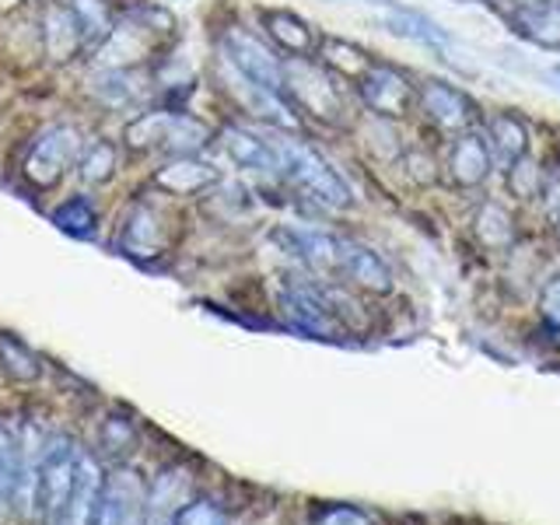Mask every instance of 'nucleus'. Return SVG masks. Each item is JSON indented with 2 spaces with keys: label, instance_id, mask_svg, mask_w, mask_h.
<instances>
[{
  "label": "nucleus",
  "instance_id": "f257e3e1",
  "mask_svg": "<svg viewBox=\"0 0 560 525\" xmlns=\"http://www.w3.org/2000/svg\"><path fill=\"white\" fill-rule=\"evenodd\" d=\"M273 148L280 158V175L291 179L302 192H308L315 203H323L329 210H347L354 203V189L347 186L343 175L332 168L323 154H315L308 144L280 137V140H273Z\"/></svg>",
  "mask_w": 560,
  "mask_h": 525
},
{
  "label": "nucleus",
  "instance_id": "f03ea898",
  "mask_svg": "<svg viewBox=\"0 0 560 525\" xmlns=\"http://www.w3.org/2000/svg\"><path fill=\"white\" fill-rule=\"evenodd\" d=\"M78 455L81 448L67 434H57L39 452V463H35V477H32V504L46 522H57L70 487H74Z\"/></svg>",
  "mask_w": 560,
  "mask_h": 525
},
{
  "label": "nucleus",
  "instance_id": "7ed1b4c3",
  "mask_svg": "<svg viewBox=\"0 0 560 525\" xmlns=\"http://www.w3.org/2000/svg\"><path fill=\"white\" fill-rule=\"evenodd\" d=\"M127 140L133 148H165L175 154H189L207 144V127L186 113H148L130 122Z\"/></svg>",
  "mask_w": 560,
  "mask_h": 525
},
{
  "label": "nucleus",
  "instance_id": "20e7f679",
  "mask_svg": "<svg viewBox=\"0 0 560 525\" xmlns=\"http://www.w3.org/2000/svg\"><path fill=\"white\" fill-rule=\"evenodd\" d=\"M221 46H224V60L235 67L238 78L262 88V92L284 95V63L273 57L270 46H262L256 35L242 28H228Z\"/></svg>",
  "mask_w": 560,
  "mask_h": 525
},
{
  "label": "nucleus",
  "instance_id": "39448f33",
  "mask_svg": "<svg viewBox=\"0 0 560 525\" xmlns=\"http://www.w3.org/2000/svg\"><path fill=\"white\" fill-rule=\"evenodd\" d=\"M280 312L288 315V323L312 337H340L343 323L332 312V302L326 288H308V284H288L280 291Z\"/></svg>",
  "mask_w": 560,
  "mask_h": 525
},
{
  "label": "nucleus",
  "instance_id": "423d86ee",
  "mask_svg": "<svg viewBox=\"0 0 560 525\" xmlns=\"http://www.w3.org/2000/svg\"><path fill=\"white\" fill-rule=\"evenodd\" d=\"M78 154H81V133L74 127H49L35 140V148L25 162V175L35 186H52L70 165H74Z\"/></svg>",
  "mask_w": 560,
  "mask_h": 525
},
{
  "label": "nucleus",
  "instance_id": "0eeeda50",
  "mask_svg": "<svg viewBox=\"0 0 560 525\" xmlns=\"http://www.w3.org/2000/svg\"><path fill=\"white\" fill-rule=\"evenodd\" d=\"M144 504H148L144 480L137 472L122 469L105 480L92 525H144Z\"/></svg>",
  "mask_w": 560,
  "mask_h": 525
},
{
  "label": "nucleus",
  "instance_id": "6e6552de",
  "mask_svg": "<svg viewBox=\"0 0 560 525\" xmlns=\"http://www.w3.org/2000/svg\"><path fill=\"white\" fill-rule=\"evenodd\" d=\"M358 88H361V98L368 102V109L375 116H389V119H399L410 113L413 105V84L407 81V74L389 63H372L358 78Z\"/></svg>",
  "mask_w": 560,
  "mask_h": 525
},
{
  "label": "nucleus",
  "instance_id": "1a4fd4ad",
  "mask_svg": "<svg viewBox=\"0 0 560 525\" xmlns=\"http://www.w3.org/2000/svg\"><path fill=\"white\" fill-rule=\"evenodd\" d=\"M294 95L298 105H305L308 113L315 116H329L337 119L340 116V95L337 88H332V81L326 78V70H319L315 63H288L284 67V95Z\"/></svg>",
  "mask_w": 560,
  "mask_h": 525
},
{
  "label": "nucleus",
  "instance_id": "9d476101",
  "mask_svg": "<svg viewBox=\"0 0 560 525\" xmlns=\"http://www.w3.org/2000/svg\"><path fill=\"white\" fill-rule=\"evenodd\" d=\"M22 494H32L25 442H22V431H18L8 417H0V512L11 508Z\"/></svg>",
  "mask_w": 560,
  "mask_h": 525
},
{
  "label": "nucleus",
  "instance_id": "9b49d317",
  "mask_svg": "<svg viewBox=\"0 0 560 525\" xmlns=\"http://www.w3.org/2000/svg\"><path fill=\"white\" fill-rule=\"evenodd\" d=\"M102 487H105V477H102L98 459H92L88 452H81L78 455L74 487H70V494H67L60 515L52 525H92V515H95L98 498H102Z\"/></svg>",
  "mask_w": 560,
  "mask_h": 525
},
{
  "label": "nucleus",
  "instance_id": "f8f14e48",
  "mask_svg": "<svg viewBox=\"0 0 560 525\" xmlns=\"http://www.w3.org/2000/svg\"><path fill=\"white\" fill-rule=\"evenodd\" d=\"M337 273H343L347 280H354V284L364 288V291H375V294L393 291V270H389V262H385L375 249L361 245V242L340 238Z\"/></svg>",
  "mask_w": 560,
  "mask_h": 525
},
{
  "label": "nucleus",
  "instance_id": "ddd939ff",
  "mask_svg": "<svg viewBox=\"0 0 560 525\" xmlns=\"http://www.w3.org/2000/svg\"><path fill=\"white\" fill-rule=\"evenodd\" d=\"M417 98H420V105H424V113L442 130H466L472 122V102L448 81H438V78L424 81Z\"/></svg>",
  "mask_w": 560,
  "mask_h": 525
},
{
  "label": "nucleus",
  "instance_id": "4468645a",
  "mask_svg": "<svg viewBox=\"0 0 560 525\" xmlns=\"http://www.w3.org/2000/svg\"><path fill=\"white\" fill-rule=\"evenodd\" d=\"M221 144L238 168H249L259 175H280V158H277L273 140H262L259 133H249L242 127H228Z\"/></svg>",
  "mask_w": 560,
  "mask_h": 525
},
{
  "label": "nucleus",
  "instance_id": "2eb2a0df",
  "mask_svg": "<svg viewBox=\"0 0 560 525\" xmlns=\"http://www.w3.org/2000/svg\"><path fill=\"white\" fill-rule=\"evenodd\" d=\"M280 238L288 242V249L305 262V267L319 270V273H337L340 262V238L315 232V228H284Z\"/></svg>",
  "mask_w": 560,
  "mask_h": 525
},
{
  "label": "nucleus",
  "instance_id": "dca6fc26",
  "mask_svg": "<svg viewBox=\"0 0 560 525\" xmlns=\"http://www.w3.org/2000/svg\"><path fill=\"white\" fill-rule=\"evenodd\" d=\"M487 148L490 158L508 172L518 158L529 154V127L515 113H498L487 122Z\"/></svg>",
  "mask_w": 560,
  "mask_h": 525
},
{
  "label": "nucleus",
  "instance_id": "f3484780",
  "mask_svg": "<svg viewBox=\"0 0 560 525\" xmlns=\"http://www.w3.org/2000/svg\"><path fill=\"white\" fill-rule=\"evenodd\" d=\"M512 25L522 39L560 49V0H536V4L512 11Z\"/></svg>",
  "mask_w": 560,
  "mask_h": 525
},
{
  "label": "nucleus",
  "instance_id": "a211bd4d",
  "mask_svg": "<svg viewBox=\"0 0 560 525\" xmlns=\"http://www.w3.org/2000/svg\"><path fill=\"white\" fill-rule=\"evenodd\" d=\"M490 165H494V158H490V148L480 133H463L455 140L448 168H452V179L459 186H480L490 175Z\"/></svg>",
  "mask_w": 560,
  "mask_h": 525
},
{
  "label": "nucleus",
  "instance_id": "6ab92c4d",
  "mask_svg": "<svg viewBox=\"0 0 560 525\" xmlns=\"http://www.w3.org/2000/svg\"><path fill=\"white\" fill-rule=\"evenodd\" d=\"M385 28H389L393 35H402V39H413V43H424V46H448V32L431 22L428 14L420 11H410V8H396L389 18L382 22Z\"/></svg>",
  "mask_w": 560,
  "mask_h": 525
},
{
  "label": "nucleus",
  "instance_id": "aec40b11",
  "mask_svg": "<svg viewBox=\"0 0 560 525\" xmlns=\"http://www.w3.org/2000/svg\"><path fill=\"white\" fill-rule=\"evenodd\" d=\"M122 249L130 256H154L162 249V224L154 207H137L127 228H122Z\"/></svg>",
  "mask_w": 560,
  "mask_h": 525
},
{
  "label": "nucleus",
  "instance_id": "412c9836",
  "mask_svg": "<svg viewBox=\"0 0 560 525\" xmlns=\"http://www.w3.org/2000/svg\"><path fill=\"white\" fill-rule=\"evenodd\" d=\"M267 32L288 52H298V57H305V52L315 49V32L308 28V22H302V18L291 11H267Z\"/></svg>",
  "mask_w": 560,
  "mask_h": 525
},
{
  "label": "nucleus",
  "instance_id": "4be33fe9",
  "mask_svg": "<svg viewBox=\"0 0 560 525\" xmlns=\"http://www.w3.org/2000/svg\"><path fill=\"white\" fill-rule=\"evenodd\" d=\"M81 25H78V18H74V11H67V8H52L49 14H46V46H49V52L57 60H67L70 52H74L78 46H81Z\"/></svg>",
  "mask_w": 560,
  "mask_h": 525
},
{
  "label": "nucleus",
  "instance_id": "5701e85b",
  "mask_svg": "<svg viewBox=\"0 0 560 525\" xmlns=\"http://www.w3.org/2000/svg\"><path fill=\"white\" fill-rule=\"evenodd\" d=\"M218 179V172L210 165L200 162H179V165H168L162 175H158V186H165L175 197H186V192H197L203 186H210Z\"/></svg>",
  "mask_w": 560,
  "mask_h": 525
},
{
  "label": "nucleus",
  "instance_id": "b1692460",
  "mask_svg": "<svg viewBox=\"0 0 560 525\" xmlns=\"http://www.w3.org/2000/svg\"><path fill=\"white\" fill-rule=\"evenodd\" d=\"M472 228H477V238L490 249H501L515 238V224H512V214L501 207V203H483L477 210V218H472Z\"/></svg>",
  "mask_w": 560,
  "mask_h": 525
},
{
  "label": "nucleus",
  "instance_id": "393cba45",
  "mask_svg": "<svg viewBox=\"0 0 560 525\" xmlns=\"http://www.w3.org/2000/svg\"><path fill=\"white\" fill-rule=\"evenodd\" d=\"M52 224L60 232L74 235V238H92L95 235V207L88 197H70L57 210H52Z\"/></svg>",
  "mask_w": 560,
  "mask_h": 525
},
{
  "label": "nucleus",
  "instance_id": "a878e982",
  "mask_svg": "<svg viewBox=\"0 0 560 525\" xmlns=\"http://www.w3.org/2000/svg\"><path fill=\"white\" fill-rule=\"evenodd\" d=\"M0 361H4V372L18 382H35L43 372L39 358H35L18 337H8V332L0 337Z\"/></svg>",
  "mask_w": 560,
  "mask_h": 525
},
{
  "label": "nucleus",
  "instance_id": "bb28decb",
  "mask_svg": "<svg viewBox=\"0 0 560 525\" xmlns=\"http://www.w3.org/2000/svg\"><path fill=\"white\" fill-rule=\"evenodd\" d=\"M113 172H116V148L109 140H92V148L81 158V179L98 186V183H109Z\"/></svg>",
  "mask_w": 560,
  "mask_h": 525
},
{
  "label": "nucleus",
  "instance_id": "cd10ccee",
  "mask_svg": "<svg viewBox=\"0 0 560 525\" xmlns=\"http://www.w3.org/2000/svg\"><path fill=\"white\" fill-rule=\"evenodd\" d=\"M74 18L81 25V35L84 39H102V35H109V14L98 4V0H74Z\"/></svg>",
  "mask_w": 560,
  "mask_h": 525
},
{
  "label": "nucleus",
  "instance_id": "c85d7f7f",
  "mask_svg": "<svg viewBox=\"0 0 560 525\" xmlns=\"http://www.w3.org/2000/svg\"><path fill=\"white\" fill-rule=\"evenodd\" d=\"M508 186H512L515 197H536L542 189V172L529 154L518 158V162L508 168Z\"/></svg>",
  "mask_w": 560,
  "mask_h": 525
},
{
  "label": "nucleus",
  "instance_id": "c756f323",
  "mask_svg": "<svg viewBox=\"0 0 560 525\" xmlns=\"http://www.w3.org/2000/svg\"><path fill=\"white\" fill-rule=\"evenodd\" d=\"M172 525H228V515L214 501H186L172 515Z\"/></svg>",
  "mask_w": 560,
  "mask_h": 525
},
{
  "label": "nucleus",
  "instance_id": "7c9ffc66",
  "mask_svg": "<svg viewBox=\"0 0 560 525\" xmlns=\"http://www.w3.org/2000/svg\"><path fill=\"white\" fill-rule=\"evenodd\" d=\"M133 424L127 417H109L105 420V428H102V448L105 452H113V455H119V452H130V445H133Z\"/></svg>",
  "mask_w": 560,
  "mask_h": 525
},
{
  "label": "nucleus",
  "instance_id": "2f4dec72",
  "mask_svg": "<svg viewBox=\"0 0 560 525\" xmlns=\"http://www.w3.org/2000/svg\"><path fill=\"white\" fill-rule=\"evenodd\" d=\"M539 308H542V315H547L550 323L560 326V273L550 280L547 288H542V294H539Z\"/></svg>",
  "mask_w": 560,
  "mask_h": 525
},
{
  "label": "nucleus",
  "instance_id": "473e14b6",
  "mask_svg": "<svg viewBox=\"0 0 560 525\" xmlns=\"http://www.w3.org/2000/svg\"><path fill=\"white\" fill-rule=\"evenodd\" d=\"M323 525H375V522L364 512H358V508H332V512H326Z\"/></svg>",
  "mask_w": 560,
  "mask_h": 525
},
{
  "label": "nucleus",
  "instance_id": "72a5a7b5",
  "mask_svg": "<svg viewBox=\"0 0 560 525\" xmlns=\"http://www.w3.org/2000/svg\"><path fill=\"white\" fill-rule=\"evenodd\" d=\"M547 207H550V214L560 221V175L547 186Z\"/></svg>",
  "mask_w": 560,
  "mask_h": 525
},
{
  "label": "nucleus",
  "instance_id": "f704fd0d",
  "mask_svg": "<svg viewBox=\"0 0 560 525\" xmlns=\"http://www.w3.org/2000/svg\"><path fill=\"white\" fill-rule=\"evenodd\" d=\"M504 4L512 8V11H518V8H525V4H536V0H504Z\"/></svg>",
  "mask_w": 560,
  "mask_h": 525
},
{
  "label": "nucleus",
  "instance_id": "c9c22d12",
  "mask_svg": "<svg viewBox=\"0 0 560 525\" xmlns=\"http://www.w3.org/2000/svg\"><path fill=\"white\" fill-rule=\"evenodd\" d=\"M553 74H557V81H560V63H557V67H553Z\"/></svg>",
  "mask_w": 560,
  "mask_h": 525
}]
</instances>
